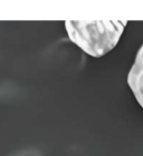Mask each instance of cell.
I'll list each match as a JSON object with an SVG mask.
<instances>
[{"label":"cell","instance_id":"1","mask_svg":"<svg viewBox=\"0 0 143 156\" xmlns=\"http://www.w3.org/2000/svg\"><path fill=\"white\" fill-rule=\"evenodd\" d=\"M69 40L86 55L101 58L115 48L127 21L121 20H66Z\"/></svg>","mask_w":143,"mask_h":156},{"label":"cell","instance_id":"2","mask_svg":"<svg viewBox=\"0 0 143 156\" xmlns=\"http://www.w3.org/2000/svg\"><path fill=\"white\" fill-rule=\"evenodd\" d=\"M127 81L138 104L143 108V45L135 55L133 65L127 74Z\"/></svg>","mask_w":143,"mask_h":156}]
</instances>
